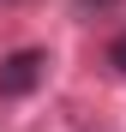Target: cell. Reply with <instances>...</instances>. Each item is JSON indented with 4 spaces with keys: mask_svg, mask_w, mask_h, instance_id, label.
I'll use <instances>...</instances> for the list:
<instances>
[{
    "mask_svg": "<svg viewBox=\"0 0 126 132\" xmlns=\"http://www.w3.org/2000/svg\"><path fill=\"white\" fill-rule=\"evenodd\" d=\"M48 78V48H18L0 60V96H30Z\"/></svg>",
    "mask_w": 126,
    "mask_h": 132,
    "instance_id": "obj_1",
    "label": "cell"
},
{
    "mask_svg": "<svg viewBox=\"0 0 126 132\" xmlns=\"http://www.w3.org/2000/svg\"><path fill=\"white\" fill-rule=\"evenodd\" d=\"M108 6H120V0H72V12H78V18H90V12H108Z\"/></svg>",
    "mask_w": 126,
    "mask_h": 132,
    "instance_id": "obj_3",
    "label": "cell"
},
{
    "mask_svg": "<svg viewBox=\"0 0 126 132\" xmlns=\"http://www.w3.org/2000/svg\"><path fill=\"white\" fill-rule=\"evenodd\" d=\"M6 6H12V0H6Z\"/></svg>",
    "mask_w": 126,
    "mask_h": 132,
    "instance_id": "obj_4",
    "label": "cell"
},
{
    "mask_svg": "<svg viewBox=\"0 0 126 132\" xmlns=\"http://www.w3.org/2000/svg\"><path fill=\"white\" fill-rule=\"evenodd\" d=\"M108 66H114V72H126V30L108 42Z\"/></svg>",
    "mask_w": 126,
    "mask_h": 132,
    "instance_id": "obj_2",
    "label": "cell"
}]
</instances>
